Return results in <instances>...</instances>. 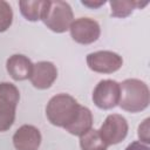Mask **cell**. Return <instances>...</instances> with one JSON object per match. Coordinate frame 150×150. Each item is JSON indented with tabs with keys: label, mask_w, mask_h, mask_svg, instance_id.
Returning a JSON list of instances; mask_svg holds the SVG:
<instances>
[{
	"label": "cell",
	"mask_w": 150,
	"mask_h": 150,
	"mask_svg": "<svg viewBox=\"0 0 150 150\" xmlns=\"http://www.w3.org/2000/svg\"><path fill=\"white\" fill-rule=\"evenodd\" d=\"M111 8V16L114 18H127L134 9L143 8L148 5V1H134V0H111L109 2Z\"/></svg>",
	"instance_id": "14"
},
{
	"label": "cell",
	"mask_w": 150,
	"mask_h": 150,
	"mask_svg": "<svg viewBox=\"0 0 150 150\" xmlns=\"http://www.w3.org/2000/svg\"><path fill=\"white\" fill-rule=\"evenodd\" d=\"M125 150H150V148L148 146V144H144L139 141H135V142H131L125 148Z\"/></svg>",
	"instance_id": "18"
},
{
	"label": "cell",
	"mask_w": 150,
	"mask_h": 150,
	"mask_svg": "<svg viewBox=\"0 0 150 150\" xmlns=\"http://www.w3.org/2000/svg\"><path fill=\"white\" fill-rule=\"evenodd\" d=\"M150 91L145 82L138 79H127L120 83L118 105L129 112H139L148 108Z\"/></svg>",
	"instance_id": "1"
},
{
	"label": "cell",
	"mask_w": 150,
	"mask_h": 150,
	"mask_svg": "<svg viewBox=\"0 0 150 150\" xmlns=\"http://www.w3.org/2000/svg\"><path fill=\"white\" fill-rule=\"evenodd\" d=\"M87 64L95 73L112 74L122 67L123 59L115 52L97 50L87 55Z\"/></svg>",
	"instance_id": "6"
},
{
	"label": "cell",
	"mask_w": 150,
	"mask_h": 150,
	"mask_svg": "<svg viewBox=\"0 0 150 150\" xmlns=\"http://www.w3.org/2000/svg\"><path fill=\"white\" fill-rule=\"evenodd\" d=\"M20 93L15 84L0 82V132L7 131L14 123Z\"/></svg>",
	"instance_id": "3"
},
{
	"label": "cell",
	"mask_w": 150,
	"mask_h": 150,
	"mask_svg": "<svg viewBox=\"0 0 150 150\" xmlns=\"http://www.w3.org/2000/svg\"><path fill=\"white\" fill-rule=\"evenodd\" d=\"M6 68L13 80L23 81L29 79L33 70V63L27 56L22 54H14L7 59Z\"/></svg>",
	"instance_id": "11"
},
{
	"label": "cell",
	"mask_w": 150,
	"mask_h": 150,
	"mask_svg": "<svg viewBox=\"0 0 150 150\" xmlns=\"http://www.w3.org/2000/svg\"><path fill=\"white\" fill-rule=\"evenodd\" d=\"M120 101V83L115 80H101L93 91V102L103 110L115 108Z\"/></svg>",
	"instance_id": "7"
},
{
	"label": "cell",
	"mask_w": 150,
	"mask_h": 150,
	"mask_svg": "<svg viewBox=\"0 0 150 150\" xmlns=\"http://www.w3.org/2000/svg\"><path fill=\"white\" fill-rule=\"evenodd\" d=\"M49 1L46 0H26V1H20L19 7L22 16L28 20V21H39L42 20L47 8H48Z\"/></svg>",
	"instance_id": "13"
},
{
	"label": "cell",
	"mask_w": 150,
	"mask_h": 150,
	"mask_svg": "<svg viewBox=\"0 0 150 150\" xmlns=\"http://www.w3.org/2000/svg\"><path fill=\"white\" fill-rule=\"evenodd\" d=\"M82 2V5H84V6H87V7H89V8H98V7H101L102 5H104L105 4V1L104 0H100V1H84V0H82L81 1Z\"/></svg>",
	"instance_id": "19"
},
{
	"label": "cell",
	"mask_w": 150,
	"mask_h": 150,
	"mask_svg": "<svg viewBox=\"0 0 150 150\" xmlns=\"http://www.w3.org/2000/svg\"><path fill=\"white\" fill-rule=\"evenodd\" d=\"M41 139V132L36 127L23 124L14 132L13 145L16 150H38Z\"/></svg>",
	"instance_id": "10"
},
{
	"label": "cell",
	"mask_w": 150,
	"mask_h": 150,
	"mask_svg": "<svg viewBox=\"0 0 150 150\" xmlns=\"http://www.w3.org/2000/svg\"><path fill=\"white\" fill-rule=\"evenodd\" d=\"M91 127H93V114L87 107L81 105L75 120L64 129L66 131H68L74 136H82L83 134L89 131Z\"/></svg>",
	"instance_id": "12"
},
{
	"label": "cell",
	"mask_w": 150,
	"mask_h": 150,
	"mask_svg": "<svg viewBox=\"0 0 150 150\" xmlns=\"http://www.w3.org/2000/svg\"><path fill=\"white\" fill-rule=\"evenodd\" d=\"M69 32L75 42L81 45H90L100 38L101 27L98 22L91 18H79L71 22Z\"/></svg>",
	"instance_id": "8"
},
{
	"label": "cell",
	"mask_w": 150,
	"mask_h": 150,
	"mask_svg": "<svg viewBox=\"0 0 150 150\" xmlns=\"http://www.w3.org/2000/svg\"><path fill=\"white\" fill-rule=\"evenodd\" d=\"M43 23L55 33H64L74 21V14L70 5L66 1H49L48 8L42 18Z\"/></svg>",
	"instance_id": "4"
},
{
	"label": "cell",
	"mask_w": 150,
	"mask_h": 150,
	"mask_svg": "<svg viewBox=\"0 0 150 150\" xmlns=\"http://www.w3.org/2000/svg\"><path fill=\"white\" fill-rule=\"evenodd\" d=\"M81 104L68 94H57L53 96L46 107L48 121L56 127L66 128L76 117Z\"/></svg>",
	"instance_id": "2"
},
{
	"label": "cell",
	"mask_w": 150,
	"mask_h": 150,
	"mask_svg": "<svg viewBox=\"0 0 150 150\" xmlns=\"http://www.w3.org/2000/svg\"><path fill=\"white\" fill-rule=\"evenodd\" d=\"M13 22V11L7 1L0 0V33L6 32Z\"/></svg>",
	"instance_id": "16"
},
{
	"label": "cell",
	"mask_w": 150,
	"mask_h": 150,
	"mask_svg": "<svg viewBox=\"0 0 150 150\" xmlns=\"http://www.w3.org/2000/svg\"><path fill=\"white\" fill-rule=\"evenodd\" d=\"M57 77V69L49 61H40L33 64V70L29 76L30 83L38 89H48Z\"/></svg>",
	"instance_id": "9"
},
{
	"label": "cell",
	"mask_w": 150,
	"mask_h": 150,
	"mask_svg": "<svg viewBox=\"0 0 150 150\" xmlns=\"http://www.w3.org/2000/svg\"><path fill=\"white\" fill-rule=\"evenodd\" d=\"M149 122H150V118H145L138 127V131H137V135H138V138H139V142L144 143V144H149L150 143V128H149Z\"/></svg>",
	"instance_id": "17"
},
{
	"label": "cell",
	"mask_w": 150,
	"mask_h": 150,
	"mask_svg": "<svg viewBox=\"0 0 150 150\" xmlns=\"http://www.w3.org/2000/svg\"><path fill=\"white\" fill-rule=\"evenodd\" d=\"M80 148L81 150H107L108 145L100 136L98 130L91 128L89 131L80 136Z\"/></svg>",
	"instance_id": "15"
},
{
	"label": "cell",
	"mask_w": 150,
	"mask_h": 150,
	"mask_svg": "<svg viewBox=\"0 0 150 150\" xmlns=\"http://www.w3.org/2000/svg\"><path fill=\"white\" fill-rule=\"evenodd\" d=\"M129 125L127 120L118 114H110L104 120L98 132L107 145L121 143L128 135Z\"/></svg>",
	"instance_id": "5"
}]
</instances>
